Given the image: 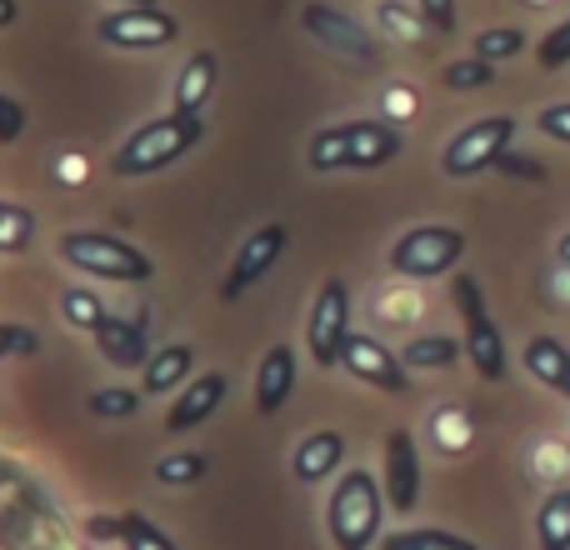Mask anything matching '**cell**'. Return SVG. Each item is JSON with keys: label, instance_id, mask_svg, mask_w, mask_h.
I'll use <instances>...</instances> for the list:
<instances>
[{"label": "cell", "instance_id": "6da1fadb", "mask_svg": "<svg viewBox=\"0 0 570 550\" xmlns=\"http://www.w3.org/2000/svg\"><path fill=\"white\" fill-rule=\"evenodd\" d=\"M200 136H206V126H200L196 110H170V116H156V120L136 126L126 140H120V150L110 156V176H120V180L156 176V170L176 166L186 150H196Z\"/></svg>", "mask_w": 570, "mask_h": 550}, {"label": "cell", "instance_id": "7a4b0ae2", "mask_svg": "<svg viewBox=\"0 0 570 550\" xmlns=\"http://www.w3.org/2000/svg\"><path fill=\"white\" fill-rule=\"evenodd\" d=\"M401 156V130L395 120H345L311 136V170H381Z\"/></svg>", "mask_w": 570, "mask_h": 550}, {"label": "cell", "instance_id": "3957f363", "mask_svg": "<svg viewBox=\"0 0 570 550\" xmlns=\"http://www.w3.org/2000/svg\"><path fill=\"white\" fill-rule=\"evenodd\" d=\"M381 521H385V485L371 471H345L341 485L331 491V505H325V526H331L335 550L381 546Z\"/></svg>", "mask_w": 570, "mask_h": 550}, {"label": "cell", "instance_id": "277c9868", "mask_svg": "<svg viewBox=\"0 0 570 550\" xmlns=\"http://www.w3.org/2000/svg\"><path fill=\"white\" fill-rule=\"evenodd\" d=\"M60 261L110 285H146L156 275L146 251L120 236H106V230H66L60 236Z\"/></svg>", "mask_w": 570, "mask_h": 550}, {"label": "cell", "instance_id": "5b68a950", "mask_svg": "<svg viewBox=\"0 0 570 550\" xmlns=\"http://www.w3.org/2000/svg\"><path fill=\"white\" fill-rule=\"evenodd\" d=\"M451 301L465 321V355H471L475 375H481V381H505V371H511L505 341H501V331H495L491 311H485V295H481V285H475V275H455Z\"/></svg>", "mask_w": 570, "mask_h": 550}, {"label": "cell", "instance_id": "8992f818", "mask_svg": "<svg viewBox=\"0 0 570 550\" xmlns=\"http://www.w3.org/2000/svg\"><path fill=\"white\" fill-rule=\"evenodd\" d=\"M515 140V120L511 116H481L471 120L465 130H455L441 150V170L451 180H471L481 170H495V160L511 150Z\"/></svg>", "mask_w": 570, "mask_h": 550}, {"label": "cell", "instance_id": "52a82bcc", "mask_svg": "<svg viewBox=\"0 0 570 550\" xmlns=\"http://www.w3.org/2000/svg\"><path fill=\"white\" fill-rule=\"evenodd\" d=\"M465 256V236L455 226H415L391 246V271L405 281H435L451 275Z\"/></svg>", "mask_w": 570, "mask_h": 550}, {"label": "cell", "instance_id": "ba28073f", "mask_svg": "<svg viewBox=\"0 0 570 550\" xmlns=\"http://www.w3.org/2000/svg\"><path fill=\"white\" fill-rule=\"evenodd\" d=\"M351 341V285L345 281H325L321 295L311 301V321H305V345H311V361L321 371L341 365V351Z\"/></svg>", "mask_w": 570, "mask_h": 550}, {"label": "cell", "instance_id": "9c48e42d", "mask_svg": "<svg viewBox=\"0 0 570 550\" xmlns=\"http://www.w3.org/2000/svg\"><path fill=\"white\" fill-rule=\"evenodd\" d=\"M96 36L116 50H160L180 36V20L160 6H120L100 20Z\"/></svg>", "mask_w": 570, "mask_h": 550}, {"label": "cell", "instance_id": "30bf717a", "mask_svg": "<svg viewBox=\"0 0 570 550\" xmlns=\"http://www.w3.org/2000/svg\"><path fill=\"white\" fill-rule=\"evenodd\" d=\"M305 30H311L315 40H321L331 56H341V60H351V66H361V70H371L375 60H381V46H375V36L361 26V20H351V16H341V10H331V6H305Z\"/></svg>", "mask_w": 570, "mask_h": 550}, {"label": "cell", "instance_id": "8fae6325", "mask_svg": "<svg viewBox=\"0 0 570 550\" xmlns=\"http://www.w3.org/2000/svg\"><path fill=\"white\" fill-rule=\"evenodd\" d=\"M285 240H291V230L281 226V220H271V226H261V230H250L246 236V246L236 251V261H230V271H226V285H220V301H240V295L250 291L256 281H266L271 266L285 256Z\"/></svg>", "mask_w": 570, "mask_h": 550}, {"label": "cell", "instance_id": "7c38bea8", "mask_svg": "<svg viewBox=\"0 0 570 550\" xmlns=\"http://www.w3.org/2000/svg\"><path fill=\"white\" fill-rule=\"evenodd\" d=\"M385 505L395 515H411L415 501H421V451H415L411 431H391L385 435Z\"/></svg>", "mask_w": 570, "mask_h": 550}, {"label": "cell", "instance_id": "4fadbf2b", "mask_svg": "<svg viewBox=\"0 0 570 550\" xmlns=\"http://www.w3.org/2000/svg\"><path fill=\"white\" fill-rule=\"evenodd\" d=\"M341 365L355 375V381L375 385V391L401 395L405 385H411V365H405L401 355L385 351L381 341H371V335H355L351 331V341H345V351H341Z\"/></svg>", "mask_w": 570, "mask_h": 550}, {"label": "cell", "instance_id": "5bb4252c", "mask_svg": "<svg viewBox=\"0 0 570 550\" xmlns=\"http://www.w3.org/2000/svg\"><path fill=\"white\" fill-rule=\"evenodd\" d=\"M226 375L220 371H206V375H196V381H186V391H180V401L166 411V431L170 435H186V431H196V425H206L210 415L220 411V401H226Z\"/></svg>", "mask_w": 570, "mask_h": 550}, {"label": "cell", "instance_id": "9a60e30c", "mask_svg": "<svg viewBox=\"0 0 570 550\" xmlns=\"http://www.w3.org/2000/svg\"><path fill=\"white\" fill-rule=\"evenodd\" d=\"M341 465H345V435L341 431H311V435H301V445H295V455H291V475L301 485L331 481Z\"/></svg>", "mask_w": 570, "mask_h": 550}, {"label": "cell", "instance_id": "2e32d148", "mask_svg": "<svg viewBox=\"0 0 570 550\" xmlns=\"http://www.w3.org/2000/svg\"><path fill=\"white\" fill-rule=\"evenodd\" d=\"M295 391V351L291 345H271L266 355H261V371H256V411L266 415H281L285 401H291Z\"/></svg>", "mask_w": 570, "mask_h": 550}, {"label": "cell", "instance_id": "e0dca14e", "mask_svg": "<svg viewBox=\"0 0 570 550\" xmlns=\"http://www.w3.org/2000/svg\"><path fill=\"white\" fill-rule=\"evenodd\" d=\"M96 351L106 355L110 365H126V371H146L150 361V341L136 321H120V315H106L96 331Z\"/></svg>", "mask_w": 570, "mask_h": 550}, {"label": "cell", "instance_id": "ac0fdd59", "mask_svg": "<svg viewBox=\"0 0 570 550\" xmlns=\"http://www.w3.org/2000/svg\"><path fill=\"white\" fill-rule=\"evenodd\" d=\"M190 365H196V351H190V345H180V341L160 345V351H150L146 371H140V391H146V395L176 391V385L190 381Z\"/></svg>", "mask_w": 570, "mask_h": 550}, {"label": "cell", "instance_id": "d6986e66", "mask_svg": "<svg viewBox=\"0 0 570 550\" xmlns=\"http://www.w3.org/2000/svg\"><path fill=\"white\" fill-rule=\"evenodd\" d=\"M216 50H196V56L180 66V76H176V110H196L200 116V106H206L210 96H216Z\"/></svg>", "mask_w": 570, "mask_h": 550}, {"label": "cell", "instance_id": "ffe728a7", "mask_svg": "<svg viewBox=\"0 0 570 550\" xmlns=\"http://www.w3.org/2000/svg\"><path fill=\"white\" fill-rule=\"evenodd\" d=\"M525 371L535 375L541 385H551V391H561L566 375H570V351L556 335H535L531 345H525Z\"/></svg>", "mask_w": 570, "mask_h": 550}, {"label": "cell", "instance_id": "44dd1931", "mask_svg": "<svg viewBox=\"0 0 570 550\" xmlns=\"http://www.w3.org/2000/svg\"><path fill=\"white\" fill-rule=\"evenodd\" d=\"M535 541L541 550H570V485L551 491L535 511Z\"/></svg>", "mask_w": 570, "mask_h": 550}, {"label": "cell", "instance_id": "7402d4cb", "mask_svg": "<svg viewBox=\"0 0 570 550\" xmlns=\"http://www.w3.org/2000/svg\"><path fill=\"white\" fill-rule=\"evenodd\" d=\"M461 355H465V341H455V335H415L401 351V361L415 365V371H451Z\"/></svg>", "mask_w": 570, "mask_h": 550}, {"label": "cell", "instance_id": "603a6c76", "mask_svg": "<svg viewBox=\"0 0 570 550\" xmlns=\"http://www.w3.org/2000/svg\"><path fill=\"white\" fill-rule=\"evenodd\" d=\"M36 240V210L16 206V200H0V256H20Z\"/></svg>", "mask_w": 570, "mask_h": 550}, {"label": "cell", "instance_id": "cb8c5ba5", "mask_svg": "<svg viewBox=\"0 0 570 550\" xmlns=\"http://www.w3.org/2000/svg\"><path fill=\"white\" fill-rule=\"evenodd\" d=\"M60 315H66V325H76V331H100V321H106V301H100L96 291H86V285H70L66 295H60Z\"/></svg>", "mask_w": 570, "mask_h": 550}, {"label": "cell", "instance_id": "d4e9b609", "mask_svg": "<svg viewBox=\"0 0 570 550\" xmlns=\"http://www.w3.org/2000/svg\"><path fill=\"white\" fill-rule=\"evenodd\" d=\"M375 550H481L455 531H391Z\"/></svg>", "mask_w": 570, "mask_h": 550}, {"label": "cell", "instance_id": "484cf974", "mask_svg": "<svg viewBox=\"0 0 570 550\" xmlns=\"http://www.w3.org/2000/svg\"><path fill=\"white\" fill-rule=\"evenodd\" d=\"M200 475H206V455L200 451H170L156 461V485H170V491H180V485H196Z\"/></svg>", "mask_w": 570, "mask_h": 550}, {"label": "cell", "instance_id": "4316f807", "mask_svg": "<svg viewBox=\"0 0 570 550\" xmlns=\"http://www.w3.org/2000/svg\"><path fill=\"white\" fill-rule=\"evenodd\" d=\"M525 50V30H515V26H495V30H481L475 36V50L471 56H481V60H511V56H521Z\"/></svg>", "mask_w": 570, "mask_h": 550}, {"label": "cell", "instance_id": "83f0119b", "mask_svg": "<svg viewBox=\"0 0 570 550\" xmlns=\"http://www.w3.org/2000/svg\"><path fill=\"white\" fill-rule=\"evenodd\" d=\"M441 80L451 90H481V86H495V66L481 56H465V60H451V66L441 70Z\"/></svg>", "mask_w": 570, "mask_h": 550}, {"label": "cell", "instance_id": "f1b7e54d", "mask_svg": "<svg viewBox=\"0 0 570 550\" xmlns=\"http://www.w3.org/2000/svg\"><path fill=\"white\" fill-rule=\"evenodd\" d=\"M120 546L126 550H180L150 515H140V511H126V536H120Z\"/></svg>", "mask_w": 570, "mask_h": 550}, {"label": "cell", "instance_id": "f546056e", "mask_svg": "<svg viewBox=\"0 0 570 550\" xmlns=\"http://www.w3.org/2000/svg\"><path fill=\"white\" fill-rule=\"evenodd\" d=\"M140 395L146 391H126V385H116V391H96L90 395V415H100V421H126V415L140 411Z\"/></svg>", "mask_w": 570, "mask_h": 550}, {"label": "cell", "instance_id": "4dcf8cb0", "mask_svg": "<svg viewBox=\"0 0 570 550\" xmlns=\"http://www.w3.org/2000/svg\"><path fill=\"white\" fill-rule=\"evenodd\" d=\"M40 351V335L30 325L16 321H0V361H16V355H36Z\"/></svg>", "mask_w": 570, "mask_h": 550}, {"label": "cell", "instance_id": "1f68e13d", "mask_svg": "<svg viewBox=\"0 0 570 550\" xmlns=\"http://www.w3.org/2000/svg\"><path fill=\"white\" fill-rule=\"evenodd\" d=\"M535 60H541L546 70H561V66H570V20H561V26L551 30V36L535 46Z\"/></svg>", "mask_w": 570, "mask_h": 550}, {"label": "cell", "instance_id": "d6a6232c", "mask_svg": "<svg viewBox=\"0 0 570 550\" xmlns=\"http://www.w3.org/2000/svg\"><path fill=\"white\" fill-rule=\"evenodd\" d=\"M535 126H541L551 140L570 146V100H556V106H546L541 116H535Z\"/></svg>", "mask_w": 570, "mask_h": 550}, {"label": "cell", "instance_id": "836d02e7", "mask_svg": "<svg viewBox=\"0 0 570 550\" xmlns=\"http://www.w3.org/2000/svg\"><path fill=\"white\" fill-rule=\"evenodd\" d=\"M415 10H421V20L431 30H441V36L455 30V0H415Z\"/></svg>", "mask_w": 570, "mask_h": 550}, {"label": "cell", "instance_id": "e575fe53", "mask_svg": "<svg viewBox=\"0 0 570 550\" xmlns=\"http://www.w3.org/2000/svg\"><path fill=\"white\" fill-rule=\"evenodd\" d=\"M381 20H385V30H401V36L411 40V46L425 36V30H431L425 20H411V16H405V10L395 6V0H385V6H381Z\"/></svg>", "mask_w": 570, "mask_h": 550}, {"label": "cell", "instance_id": "d590c367", "mask_svg": "<svg viewBox=\"0 0 570 550\" xmlns=\"http://www.w3.org/2000/svg\"><path fill=\"white\" fill-rule=\"evenodd\" d=\"M20 130H26V106H20V100H10L6 90H0V146L20 140Z\"/></svg>", "mask_w": 570, "mask_h": 550}, {"label": "cell", "instance_id": "8d00e7d4", "mask_svg": "<svg viewBox=\"0 0 570 550\" xmlns=\"http://www.w3.org/2000/svg\"><path fill=\"white\" fill-rule=\"evenodd\" d=\"M495 170H505V176L515 180H546V166L535 156H515V150H505L501 160H495Z\"/></svg>", "mask_w": 570, "mask_h": 550}, {"label": "cell", "instance_id": "74e56055", "mask_svg": "<svg viewBox=\"0 0 570 550\" xmlns=\"http://www.w3.org/2000/svg\"><path fill=\"white\" fill-rule=\"evenodd\" d=\"M86 536L90 541H120V536H126V515H90Z\"/></svg>", "mask_w": 570, "mask_h": 550}, {"label": "cell", "instance_id": "f35d334b", "mask_svg": "<svg viewBox=\"0 0 570 550\" xmlns=\"http://www.w3.org/2000/svg\"><path fill=\"white\" fill-rule=\"evenodd\" d=\"M10 20H16V0H0V30H6Z\"/></svg>", "mask_w": 570, "mask_h": 550}, {"label": "cell", "instance_id": "ab89813d", "mask_svg": "<svg viewBox=\"0 0 570 550\" xmlns=\"http://www.w3.org/2000/svg\"><path fill=\"white\" fill-rule=\"evenodd\" d=\"M110 6H160V0H110Z\"/></svg>", "mask_w": 570, "mask_h": 550}, {"label": "cell", "instance_id": "60d3db41", "mask_svg": "<svg viewBox=\"0 0 570 550\" xmlns=\"http://www.w3.org/2000/svg\"><path fill=\"white\" fill-rule=\"evenodd\" d=\"M561 261H566V266H570V236L561 240Z\"/></svg>", "mask_w": 570, "mask_h": 550}, {"label": "cell", "instance_id": "b9f144b4", "mask_svg": "<svg viewBox=\"0 0 570 550\" xmlns=\"http://www.w3.org/2000/svg\"><path fill=\"white\" fill-rule=\"evenodd\" d=\"M561 395H566V401H570V375H566V385H561Z\"/></svg>", "mask_w": 570, "mask_h": 550}]
</instances>
